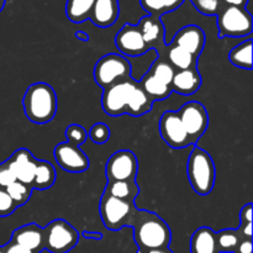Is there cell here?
Returning <instances> with one entry per match:
<instances>
[{"label":"cell","mask_w":253,"mask_h":253,"mask_svg":"<svg viewBox=\"0 0 253 253\" xmlns=\"http://www.w3.org/2000/svg\"><path fill=\"white\" fill-rule=\"evenodd\" d=\"M131 229L133 230V240L138 247V253L169 246L172 239L169 226L155 212L140 210Z\"/></svg>","instance_id":"obj_1"},{"label":"cell","mask_w":253,"mask_h":253,"mask_svg":"<svg viewBox=\"0 0 253 253\" xmlns=\"http://www.w3.org/2000/svg\"><path fill=\"white\" fill-rule=\"evenodd\" d=\"M22 106L26 118L35 124H47L56 116L57 94L49 84L37 82L25 91Z\"/></svg>","instance_id":"obj_2"},{"label":"cell","mask_w":253,"mask_h":253,"mask_svg":"<svg viewBox=\"0 0 253 253\" xmlns=\"http://www.w3.org/2000/svg\"><path fill=\"white\" fill-rule=\"evenodd\" d=\"M188 178L193 190L199 195H208L214 189L216 179L215 163L209 153L194 147L188 160Z\"/></svg>","instance_id":"obj_3"},{"label":"cell","mask_w":253,"mask_h":253,"mask_svg":"<svg viewBox=\"0 0 253 253\" xmlns=\"http://www.w3.org/2000/svg\"><path fill=\"white\" fill-rule=\"evenodd\" d=\"M99 211L103 224L111 231H118L123 227H131L137 217L140 209L135 202L118 199L115 197L103 193L100 199Z\"/></svg>","instance_id":"obj_4"},{"label":"cell","mask_w":253,"mask_h":253,"mask_svg":"<svg viewBox=\"0 0 253 253\" xmlns=\"http://www.w3.org/2000/svg\"><path fill=\"white\" fill-rule=\"evenodd\" d=\"M94 79L103 89L131 78V63L121 54L109 53L101 57L94 67Z\"/></svg>","instance_id":"obj_5"},{"label":"cell","mask_w":253,"mask_h":253,"mask_svg":"<svg viewBox=\"0 0 253 253\" xmlns=\"http://www.w3.org/2000/svg\"><path fill=\"white\" fill-rule=\"evenodd\" d=\"M220 37H245L251 35L253 21L251 12L245 7L227 5L217 12Z\"/></svg>","instance_id":"obj_6"},{"label":"cell","mask_w":253,"mask_h":253,"mask_svg":"<svg viewBox=\"0 0 253 253\" xmlns=\"http://www.w3.org/2000/svg\"><path fill=\"white\" fill-rule=\"evenodd\" d=\"M44 250L51 253H67L79 241V232L63 219H56L43 229Z\"/></svg>","instance_id":"obj_7"},{"label":"cell","mask_w":253,"mask_h":253,"mask_svg":"<svg viewBox=\"0 0 253 253\" xmlns=\"http://www.w3.org/2000/svg\"><path fill=\"white\" fill-rule=\"evenodd\" d=\"M178 115L183 127L187 131L190 143L195 145L209 126V115L207 109L199 101H189L180 108Z\"/></svg>","instance_id":"obj_8"},{"label":"cell","mask_w":253,"mask_h":253,"mask_svg":"<svg viewBox=\"0 0 253 253\" xmlns=\"http://www.w3.org/2000/svg\"><path fill=\"white\" fill-rule=\"evenodd\" d=\"M136 84L137 82L130 78L127 81L113 84V85L103 89V95H101L103 110L110 116H120L123 114H126L128 101H130L131 94H132Z\"/></svg>","instance_id":"obj_9"},{"label":"cell","mask_w":253,"mask_h":253,"mask_svg":"<svg viewBox=\"0 0 253 253\" xmlns=\"http://www.w3.org/2000/svg\"><path fill=\"white\" fill-rule=\"evenodd\" d=\"M138 172V161L135 153L128 150H120L111 155L106 163L108 182L136 179Z\"/></svg>","instance_id":"obj_10"},{"label":"cell","mask_w":253,"mask_h":253,"mask_svg":"<svg viewBox=\"0 0 253 253\" xmlns=\"http://www.w3.org/2000/svg\"><path fill=\"white\" fill-rule=\"evenodd\" d=\"M160 133L162 140L170 148L179 150L190 146L189 137L180 121L179 115L175 111H166L160 120Z\"/></svg>","instance_id":"obj_11"},{"label":"cell","mask_w":253,"mask_h":253,"mask_svg":"<svg viewBox=\"0 0 253 253\" xmlns=\"http://www.w3.org/2000/svg\"><path fill=\"white\" fill-rule=\"evenodd\" d=\"M53 156L62 169L71 173L85 172L89 168V158L81 147L69 142H61L54 147Z\"/></svg>","instance_id":"obj_12"},{"label":"cell","mask_w":253,"mask_h":253,"mask_svg":"<svg viewBox=\"0 0 253 253\" xmlns=\"http://www.w3.org/2000/svg\"><path fill=\"white\" fill-rule=\"evenodd\" d=\"M115 44L121 53L130 57L142 56L150 51L137 25H124L116 35Z\"/></svg>","instance_id":"obj_13"},{"label":"cell","mask_w":253,"mask_h":253,"mask_svg":"<svg viewBox=\"0 0 253 253\" xmlns=\"http://www.w3.org/2000/svg\"><path fill=\"white\" fill-rule=\"evenodd\" d=\"M6 163L17 182L31 187L36 170V158L27 148H19L15 151Z\"/></svg>","instance_id":"obj_14"},{"label":"cell","mask_w":253,"mask_h":253,"mask_svg":"<svg viewBox=\"0 0 253 253\" xmlns=\"http://www.w3.org/2000/svg\"><path fill=\"white\" fill-rule=\"evenodd\" d=\"M205 42H207V35L204 30L197 25H188V26L182 27L175 34L170 44L185 49L198 58L204 49Z\"/></svg>","instance_id":"obj_15"},{"label":"cell","mask_w":253,"mask_h":253,"mask_svg":"<svg viewBox=\"0 0 253 253\" xmlns=\"http://www.w3.org/2000/svg\"><path fill=\"white\" fill-rule=\"evenodd\" d=\"M137 26L142 34L148 49H156L158 52V56L161 57L162 51L167 48V46L165 44V26L160 17L148 15L140 20Z\"/></svg>","instance_id":"obj_16"},{"label":"cell","mask_w":253,"mask_h":253,"mask_svg":"<svg viewBox=\"0 0 253 253\" xmlns=\"http://www.w3.org/2000/svg\"><path fill=\"white\" fill-rule=\"evenodd\" d=\"M10 242L20 245L35 253H40L42 250H44L43 227L39 226L37 224L24 225L12 232Z\"/></svg>","instance_id":"obj_17"},{"label":"cell","mask_w":253,"mask_h":253,"mask_svg":"<svg viewBox=\"0 0 253 253\" xmlns=\"http://www.w3.org/2000/svg\"><path fill=\"white\" fill-rule=\"evenodd\" d=\"M119 0H95L89 19L99 27H110L118 20Z\"/></svg>","instance_id":"obj_18"},{"label":"cell","mask_w":253,"mask_h":253,"mask_svg":"<svg viewBox=\"0 0 253 253\" xmlns=\"http://www.w3.org/2000/svg\"><path fill=\"white\" fill-rule=\"evenodd\" d=\"M202 85V76L198 68H189L184 71H175L170 89L183 95H190L199 90Z\"/></svg>","instance_id":"obj_19"},{"label":"cell","mask_w":253,"mask_h":253,"mask_svg":"<svg viewBox=\"0 0 253 253\" xmlns=\"http://www.w3.org/2000/svg\"><path fill=\"white\" fill-rule=\"evenodd\" d=\"M190 253H220L216 232L210 227H200L190 239Z\"/></svg>","instance_id":"obj_20"},{"label":"cell","mask_w":253,"mask_h":253,"mask_svg":"<svg viewBox=\"0 0 253 253\" xmlns=\"http://www.w3.org/2000/svg\"><path fill=\"white\" fill-rule=\"evenodd\" d=\"M104 193L118 198V199L135 202L137 195L140 194V187H138L136 179L115 180V182H108Z\"/></svg>","instance_id":"obj_21"},{"label":"cell","mask_w":253,"mask_h":253,"mask_svg":"<svg viewBox=\"0 0 253 253\" xmlns=\"http://www.w3.org/2000/svg\"><path fill=\"white\" fill-rule=\"evenodd\" d=\"M167 61L175 71H184L189 68H197L198 58L185 49L174 44L167 46Z\"/></svg>","instance_id":"obj_22"},{"label":"cell","mask_w":253,"mask_h":253,"mask_svg":"<svg viewBox=\"0 0 253 253\" xmlns=\"http://www.w3.org/2000/svg\"><path fill=\"white\" fill-rule=\"evenodd\" d=\"M57 173L53 166L47 161L36 160V170L32 182V189L46 190L49 189L56 182Z\"/></svg>","instance_id":"obj_23"},{"label":"cell","mask_w":253,"mask_h":253,"mask_svg":"<svg viewBox=\"0 0 253 253\" xmlns=\"http://www.w3.org/2000/svg\"><path fill=\"white\" fill-rule=\"evenodd\" d=\"M95 0H67L66 15L72 22L81 24L89 20Z\"/></svg>","instance_id":"obj_24"},{"label":"cell","mask_w":253,"mask_h":253,"mask_svg":"<svg viewBox=\"0 0 253 253\" xmlns=\"http://www.w3.org/2000/svg\"><path fill=\"white\" fill-rule=\"evenodd\" d=\"M140 85L152 101L165 100V99H167L168 96L170 95V93H172V89H170L169 85L162 83V82L158 81L157 78L151 76L150 73H147L143 77L142 81L140 82Z\"/></svg>","instance_id":"obj_25"},{"label":"cell","mask_w":253,"mask_h":253,"mask_svg":"<svg viewBox=\"0 0 253 253\" xmlns=\"http://www.w3.org/2000/svg\"><path fill=\"white\" fill-rule=\"evenodd\" d=\"M152 105H153V101L148 98L147 94L143 91V89L141 88L140 83L137 82L132 94H131V98H130V101H128L127 111H126V114L132 116H141L143 115V114H147L148 111H151Z\"/></svg>","instance_id":"obj_26"},{"label":"cell","mask_w":253,"mask_h":253,"mask_svg":"<svg viewBox=\"0 0 253 253\" xmlns=\"http://www.w3.org/2000/svg\"><path fill=\"white\" fill-rule=\"evenodd\" d=\"M184 1L185 0H140V4L148 15L161 17L179 9Z\"/></svg>","instance_id":"obj_27"},{"label":"cell","mask_w":253,"mask_h":253,"mask_svg":"<svg viewBox=\"0 0 253 253\" xmlns=\"http://www.w3.org/2000/svg\"><path fill=\"white\" fill-rule=\"evenodd\" d=\"M229 59L234 66L239 67V68L247 69L251 71L252 69V41L251 40H246V41L241 42L237 44L236 47L230 51Z\"/></svg>","instance_id":"obj_28"},{"label":"cell","mask_w":253,"mask_h":253,"mask_svg":"<svg viewBox=\"0 0 253 253\" xmlns=\"http://www.w3.org/2000/svg\"><path fill=\"white\" fill-rule=\"evenodd\" d=\"M244 237H242V235L240 234V231L237 229H226L216 232V241L217 247H219V252H235L237 245L240 244V241Z\"/></svg>","instance_id":"obj_29"},{"label":"cell","mask_w":253,"mask_h":253,"mask_svg":"<svg viewBox=\"0 0 253 253\" xmlns=\"http://www.w3.org/2000/svg\"><path fill=\"white\" fill-rule=\"evenodd\" d=\"M151 76H153L155 78H157L158 81H161L162 83L167 84L170 86V83L173 81V77H174L175 69L168 63L167 59L165 58H158L151 66L150 71L147 72Z\"/></svg>","instance_id":"obj_30"},{"label":"cell","mask_w":253,"mask_h":253,"mask_svg":"<svg viewBox=\"0 0 253 253\" xmlns=\"http://www.w3.org/2000/svg\"><path fill=\"white\" fill-rule=\"evenodd\" d=\"M6 193L9 194V197L11 198L12 202L16 204L17 208L22 207L24 204H26L30 200L32 195V188L30 185H25L20 182H14L12 184H10L9 187L5 188Z\"/></svg>","instance_id":"obj_31"},{"label":"cell","mask_w":253,"mask_h":253,"mask_svg":"<svg viewBox=\"0 0 253 253\" xmlns=\"http://www.w3.org/2000/svg\"><path fill=\"white\" fill-rule=\"evenodd\" d=\"M67 137V142L73 143V145L81 146L88 138V132L85 131V128L83 126L78 125V124H72L68 127L66 128V132H64Z\"/></svg>","instance_id":"obj_32"},{"label":"cell","mask_w":253,"mask_h":253,"mask_svg":"<svg viewBox=\"0 0 253 253\" xmlns=\"http://www.w3.org/2000/svg\"><path fill=\"white\" fill-rule=\"evenodd\" d=\"M88 137H90V140L94 143L103 145V143L108 142L109 138H110V128L106 124L98 123L91 126L88 132Z\"/></svg>","instance_id":"obj_33"},{"label":"cell","mask_w":253,"mask_h":253,"mask_svg":"<svg viewBox=\"0 0 253 253\" xmlns=\"http://www.w3.org/2000/svg\"><path fill=\"white\" fill-rule=\"evenodd\" d=\"M195 9L203 15L212 16L217 15L220 10V1L219 0H190Z\"/></svg>","instance_id":"obj_34"},{"label":"cell","mask_w":253,"mask_h":253,"mask_svg":"<svg viewBox=\"0 0 253 253\" xmlns=\"http://www.w3.org/2000/svg\"><path fill=\"white\" fill-rule=\"evenodd\" d=\"M17 209L16 204L12 202L11 198L4 188H0V217H6L11 215Z\"/></svg>","instance_id":"obj_35"},{"label":"cell","mask_w":253,"mask_h":253,"mask_svg":"<svg viewBox=\"0 0 253 253\" xmlns=\"http://www.w3.org/2000/svg\"><path fill=\"white\" fill-rule=\"evenodd\" d=\"M14 182H16V178H15V175L10 170L6 161L0 163V188H4L5 189V188L9 187Z\"/></svg>","instance_id":"obj_36"},{"label":"cell","mask_w":253,"mask_h":253,"mask_svg":"<svg viewBox=\"0 0 253 253\" xmlns=\"http://www.w3.org/2000/svg\"><path fill=\"white\" fill-rule=\"evenodd\" d=\"M237 230L244 239H252V221H242L241 220Z\"/></svg>","instance_id":"obj_37"},{"label":"cell","mask_w":253,"mask_h":253,"mask_svg":"<svg viewBox=\"0 0 253 253\" xmlns=\"http://www.w3.org/2000/svg\"><path fill=\"white\" fill-rule=\"evenodd\" d=\"M234 253H252V239H242Z\"/></svg>","instance_id":"obj_38"},{"label":"cell","mask_w":253,"mask_h":253,"mask_svg":"<svg viewBox=\"0 0 253 253\" xmlns=\"http://www.w3.org/2000/svg\"><path fill=\"white\" fill-rule=\"evenodd\" d=\"M4 253H35V252L30 251V250L25 249V247L20 246V245L9 242L6 246H4Z\"/></svg>","instance_id":"obj_39"},{"label":"cell","mask_w":253,"mask_h":253,"mask_svg":"<svg viewBox=\"0 0 253 253\" xmlns=\"http://www.w3.org/2000/svg\"><path fill=\"white\" fill-rule=\"evenodd\" d=\"M249 0H225L227 5H231V6H240V7H245L246 2Z\"/></svg>","instance_id":"obj_40"},{"label":"cell","mask_w":253,"mask_h":253,"mask_svg":"<svg viewBox=\"0 0 253 253\" xmlns=\"http://www.w3.org/2000/svg\"><path fill=\"white\" fill-rule=\"evenodd\" d=\"M83 236L86 237V239H91V240H100L103 237V235L100 232H89V231H84Z\"/></svg>","instance_id":"obj_41"},{"label":"cell","mask_w":253,"mask_h":253,"mask_svg":"<svg viewBox=\"0 0 253 253\" xmlns=\"http://www.w3.org/2000/svg\"><path fill=\"white\" fill-rule=\"evenodd\" d=\"M76 37H77V39L81 40V41H85V42L89 41L88 34H85V32H83V31H77L76 32Z\"/></svg>","instance_id":"obj_42"},{"label":"cell","mask_w":253,"mask_h":253,"mask_svg":"<svg viewBox=\"0 0 253 253\" xmlns=\"http://www.w3.org/2000/svg\"><path fill=\"white\" fill-rule=\"evenodd\" d=\"M142 253H173L168 247H165V249H156V250H150V251H145Z\"/></svg>","instance_id":"obj_43"},{"label":"cell","mask_w":253,"mask_h":253,"mask_svg":"<svg viewBox=\"0 0 253 253\" xmlns=\"http://www.w3.org/2000/svg\"><path fill=\"white\" fill-rule=\"evenodd\" d=\"M4 6H5V0H0V12L2 11Z\"/></svg>","instance_id":"obj_44"},{"label":"cell","mask_w":253,"mask_h":253,"mask_svg":"<svg viewBox=\"0 0 253 253\" xmlns=\"http://www.w3.org/2000/svg\"><path fill=\"white\" fill-rule=\"evenodd\" d=\"M0 253H4V247H0Z\"/></svg>","instance_id":"obj_45"}]
</instances>
